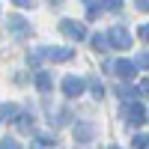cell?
Wrapping results in <instances>:
<instances>
[{"mask_svg":"<svg viewBox=\"0 0 149 149\" xmlns=\"http://www.w3.org/2000/svg\"><path fill=\"white\" fill-rule=\"evenodd\" d=\"M60 30H63L69 39H74V42H81V39H86V27L81 21H72V18H63L60 21Z\"/></svg>","mask_w":149,"mask_h":149,"instance_id":"6da1fadb","label":"cell"},{"mask_svg":"<svg viewBox=\"0 0 149 149\" xmlns=\"http://www.w3.org/2000/svg\"><path fill=\"white\" fill-rule=\"evenodd\" d=\"M110 69H113L116 78H125V81H131L137 74V63H131V60H116V63H110Z\"/></svg>","mask_w":149,"mask_h":149,"instance_id":"7a4b0ae2","label":"cell"},{"mask_svg":"<svg viewBox=\"0 0 149 149\" xmlns=\"http://www.w3.org/2000/svg\"><path fill=\"white\" fill-rule=\"evenodd\" d=\"M45 60H54V63H66V60L74 57V48H42Z\"/></svg>","mask_w":149,"mask_h":149,"instance_id":"3957f363","label":"cell"},{"mask_svg":"<svg viewBox=\"0 0 149 149\" xmlns=\"http://www.w3.org/2000/svg\"><path fill=\"white\" fill-rule=\"evenodd\" d=\"M122 116H125L131 125H140V122H146V110H143V104H137V102H131L125 110H122Z\"/></svg>","mask_w":149,"mask_h":149,"instance_id":"277c9868","label":"cell"},{"mask_svg":"<svg viewBox=\"0 0 149 149\" xmlns=\"http://www.w3.org/2000/svg\"><path fill=\"white\" fill-rule=\"evenodd\" d=\"M110 45H113V48H128L131 45V33L125 30V27H110Z\"/></svg>","mask_w":149,"mask_h":149,"instance_id":"5b68a950","label":"cell"},{"mask_svg":"<svg viewBox=\"0 0 149 149\" xmlns=\"http://www.w3.org/2000/svg\"><path fill=\"white\" fill-rule=\"evenodd\" d=\"M63 93H66L69 98H78V95L84 93V81L78 78V74H69V78H63Z\"/></svg>","mask_w":149,"mask_h":149,"instance_id":"8992f818","label":"cell"},{"mask_svg":"<svg viewBox=\"0 0 149 149\" xmlns=\"http://www.w3.org/2000/svg\"><path fill=\"white\" fill-rule=\"evenodd\" d=\"M95 137V125L93 122H81V125H74V140L78 143H90Z\"/></svg>","mask_w":149,"mask_h":149,"instance_id":"52a82bcc","label":"cell"},{"mask_svg":"<svg viewBox=\"0 0 149 149\" xmlns=\"http://www.w3.org/2000/svg\"><path fill=\"white\" fill-rule=\"evenodd\" d=\"M6 27L15 33V36H24V33H27V21L18 18V15H6Z\"/></svg>","mask_w":149,"mask_h":149,"instance_id":"ba28073f","label":"cell"},{"mask_svg":"<svg viewBox=\"0 0 149 149\" xmlns=\"http://www.w3.org/2000/svg\"><path fill=\"white\" fill-rule=\"evenodd\" d=\"M90 42H93L95 51H110V48H113V45H110V36H102V33H95Z\"/></svg>","mask_w":149,"mask_h":149,"instance_id":"9c48e42d","label":"cell"},{"mask_svg":"<svg viewBox=\"0 0 149 149\" xmlns=\"http://www.w3.org/2000/svg\"><path fill=\"white\" fill-rule=\"evenodd\" d=\"M36 86H39V93H48V90L54 86L51 74H48V72H39V74H36Z\"/></svg>","mask_w":149,"mask_h":149,"instance_id":"30bf717a","label":"cell"},{"mask_svg":"<svg viewBox=\"0 0 149 149\" xmlns=\"http://www.w3.org/2000/svg\"><path fill=\"white\" fill-rule=\"evenodd\" d=\"M0 116H3V122H18V107L15 104H3L0 107Z\"/></svg>","mask_w":149,"mask_h":149,"instance_id":"8fae6325","label":"cell"},{"mask_svg":"<svg viewBox=\"0 0 149 149\" xmlns=\"http://www.w3.org/2000/svg\"><path fill=\"white\" fill-rule=\"evenodd\" d=\"M18 131H24V134H27V131H33V119L21 113V116H18Z\"/></svg>","mask_w":149,"mask_h":149,"instance_id":"7c38bea8","label":"cell"},{"mask_svg":"<svg viewBox=\"0 0 149 149\" xmlns=\"http://www.w3.org/2000/svg\"><path fill=\"white\" fill-rule=\"evenodd\" d=\"M134 149H149V134H137V137L131 140Z\"/></svg>","mask_w":149,"mask_h":149,"instance_id":"4fadbf2b","label":"cell"},{"mask_svg":"<svg viewBox=\"0 0 149 149\" xmlns=\"http://www.w3.org/2000/svg\"><path fill=\"white\" fill-rule=\"evenodd\" d=\"M116 93H119V98H122V102H131V98L137 95V93H134V90H128V86H119Z\"/></svg>","mask_w":149,"mask_h":149,"instance_id":"5bb4252c","label":"cell"},{"mask_svg":"<svg viewBox=\"0 0 149 149\" xmlns=\"http://www.w3.org/2000/svg\"><path fill=\"white\" fill-rule=\"evenodd\" d=\"M90 86H93V95H95V98H102V95H104V86H102V81H95V78H93V84H90Z\"/></svg>","mask_w":149,"mask_h":149,"instance_id":"9a60e30c","label":"cell"},{"mask_svg":"<svg viewBox=\"0 0 149 149\" xmlns=\"http://www.w3.org/2000/svg\"><path fill=\"white\" fill-rule=\"evenodd\" d=\"M137 66H143V69H149V51H143V54L137 57Z\"/></svg>","mask_w":149,"mask_h":149,"instance_id":"2e32d148","label":"cell"},{"mask_svg":"<svg viewBox=\"0 0 149 149\" xmlns=\"http://www.w3.org/2000/svg\"><path fill=\"white\" fill-rule=\"evenodd\" d=\"M0 149H21V146L12 140V137H3V146H0Z\"/></svg>","mask_w":149,"mask_h":149,"instance_id":"e0dca14e","label":"cell"},{"mask_svg":"<svg viewBox=\"0 0 149 149\" xmlns=\"http://www.w3.org/2000/svg\"><path fill=\"white\" fill-rule=\"evenodd\" d=\"M122 0H104V9H119Z\"/></svg>","mask_w":149,"mask_h":149,"instance_id":"ac0fdd59","label":"cell"},{"mask_svg":"<svg viewBox=\"0 0 149 149\" xmlns=\"http://www.w3.org/2000/svg\"><path fill=\"white\" fill-rule=\"evenodd\" d=\"M12 3H15L18 9H27V6H33V0H12Z\"/></svg>","mask_w":149,"mask_h":149,"instance_id":"d6986e66","label":"cell"},{"mask_svg":"<svg viewBox=\"0 0 149 149\" xmlns=\"http://www.w3.org/2000/svg\"><path fill=\"white\" fill-rule=\"evenodd\" d=\"M140 39L149 42V24H143V27H140Z\"/></svg>","mask_w":149,"mask_h":149,"instance_id":"ffe728a7","label":"cell"},{"mask_svg":"<svg viewBox=\"0 0 149 149\" xmlns=\"http://www.w3.org/2000/svg\"><path fill=\"white\" fill-rule=\"evenodd\" d=\"M140 93H146V95H149V78H146V81L140 84Z\"/></svg>","mask_w":149,"mask_h":149,"instance_id":"44dd1931","label":"cell"},{"mask_svg":"<svg viewBox=\"0 0 149 149\" xmlns=\"http://www.w3.org/2000/svg\"><path fill=\"white\" fill-rule=\"evenodd\" d=\"M137 9H149V0H137Z\"/></svg>","mask_w":149,"mask_h":149,"instance_id":"7402d4cb","label":"cell"},{"mask_svg":"<svg viewBox=\"0 0 149 149\" xmlns=\"http://www.w3.org/2000/svg\"><path fill=\"white\" fill-rule=\"evenodd\" d=\"M107 149H116V146H107Z\"/></svg>","mask_w":149,"mask_h":149,"instance_id":"603a6c76","label":"cell"},{"mask_svg":"<svg viewBox=\"0 0 149 149\" xmlns=\"http://www.w3.org/2000/svg\"><path fill=\"white\" fill-rule=\"evenodd\" d=\"M84 3H90V0H84Z\"/></svg>","mask_w":149,"mask_h":149,"instance_id":"cb8c5ba5","label":"cell"}]
</instances>
